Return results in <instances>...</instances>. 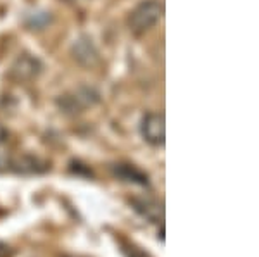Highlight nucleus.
<instances>
[{
	"instance_id": "1",
	"label": "nucleus",
	"mask_w": 259,
	"mask_h": 257,
	"mask_svg": "<svg viewBox=\"0 0 259 257\" xmlns=\"http://www.w3.org/2000/svg\"><path fill=\"white\" fill-rule=\"evenodd\" d=\"M162 12H164V7H162L161 2H157V0H144L130 14V28L135 33L147 31L159 23Z\"/></svg>"
},
{
	"instance_id": "2",
	"label": "nucleus",
	"mask_w": 259,
	"mask_h": 257,
	"mask_svg": "<svg viewBox=\"0 0 259 257\" xmlns=\"http://www.w3.org/2000/svg\"><path fill=\"white\" fill-rule=\"evenodd\" d=\"M95 102H99V93L94 88H90V86H80V88L61 95L57 98V106L66 114L81 113L83 109L94 106Z\"/></svg>"
},
{
	"instance_id": "3",
	"label": "nucleus",
	"mask_w": 259,
	"mask_h": 257,
	"mask_svg": "<svg viewBox=\"0 0 259 257\" xmlns=\"http://www.w3.org/2000/svg\"><path fill=\"white\" fill-rule=\"evenodd\" d=\"M140 133L147 143L154 147H162L166 140L164 116L159 113H149L140 123Z\"/></svg>"
},
{
	"instance_id": "4",
	"label": "nucleus",
	"mask_w": 259,
	"mask_h": 257,
	"mask_svg": "<svg viewBox=\"0 0 259 257\" xmlns=\"http://www.w3.org/2000/svg\"><path fill=\"white\" fill-rule=\"evenodd\" d=\"M71 54H73L74 61L83 68H94L100 61L97 47L89 36H80L78 40H74L73 47H71Z\"/></svg>"
},
{
	"instance_id": "5",
	"label": "nucleus",
	"mask_w": 259,
	"mask_h": 257,
	"mask_svg": "<svg viewBox=\"0 0 259 257\" xmlns=\"http://www.w3.org/2000/svg\"><path fill=\"white\" fill-rule=\"evenodd\" d=\"M41 71V62L36 57L30 56V54H23L19 56L16 62L12 64V76L18 80H31Z\"/></svg>"
},
{
	"instance_id": "6",
	"label": "nucleus",
	"mask_w": 259,
	"mask_h": 257,
	"mask_svg": "<svg viewBox=\"0 0 259 257\" xmlns=\"http://www.w3.org/2000/svg\"><path fill=\"white\" fill-rule=\"evenodd\" d=\"M132 207L140 214L144 219H147L149 223H161L164 219V209L162 204H159L154 198H133Z\"/></svg>"
},
{
	"instance_id": "7",
	"label": "nucleus",
	"mask_w": 259,
	"mask_h": 257,
	"mask_svg": "<svg viewBox=\"0 0 259 257\" xmlns=\"http://www.w3.org/2000/svg\"><path fill=\"white\" fill-rule=\"evenodd\" d=\"M112 173H114L116 178L123 181H128V183H135L140 186H147L149 185V178L145 173H142L139 168L132 164H116L112 168Z\"/></svg>"
},
{
	"instance_id": "8",
	"label": "nucleus",
	"mask_w": 259,
	"mask_h": 257,
	"mask_svg": "<svg viewBox=\"0 0 259 257\" xmlns=\"http://www.w3.org/2000/svg\"><path fill=\"white\" fill-rule=\"evenodd\" d=\"M11 168L19 175H36V173H44L47 169V166H44L36 157L31 156H23L12 161Z\"/></svg>"
},
{
	"instance_id": "9",
	"label": "nucleus",
	"mask_w": 259,
	"mask_h": 257,
	"mask_svg": "<svg viewBox=\"0 0 259 257\" xmlns=\"http://www.w3.org/2000/svg\"><path fill=\"white\" fill-rule=\"evenodd\" d=\"M121 252H123L124 257H150L147 252H144L142 248L135 245H130V243H123L121 245Z\"/></svg>"
},
{
	"instance_id": "10",
	"label": "nucleus",
	"mask_w": 259,
	"mask_h": 257,
	"mask_svg": "<svg viewBox=\"0 0 259 257\" xmlns=\"http://www.w3.org/2000/svg\"><path fill=\"white\" fill-rule=\"evenodd\" d=\"M12 255V250L9 245H6V243L0 242V257H11Z\"/></svg>"
},
{
	"instance_id": "11",
	"label": "nucleus",
	"mask_w": 259,
	"mask_h": 257,
	"mask_svg": "<svg viewBox=\"0 0 259 257\" xmlns=\"http://www.w3.org/2000/svg\"><path fill=\"white\" fill-rule=\"evenodd\" d=\"M7 138V133H6V130H4L2 126H0V143H4V140Z\"/></svg>"
}]
</instances>
